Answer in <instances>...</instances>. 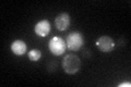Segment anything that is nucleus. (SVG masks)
I'll return each mask as SVG.
<instances>
[{
	"instance_id": "9",
	"label": "nucleus",
	"mask_w": 131,
	"mask_h": 87,
	"mask_svg": "<svg viewBox=\"0 0 131 87\" xmlns=\"http://www.w3.org/2000/svg\"><path fill=\"white\" fill-rule=\"evenodd\" d=\"M55 69H56L55 62H50V64H48V70H50V71H54Z\"/></svg>"
},
{
	"instance_id": "1",
	"label": "nucleus",
	"mask_w": 131,
	"mask_h": 87,
	"mask_svg": "<svg viewBox=\"0 0 131 87\" xmlns=\"http://www.w3.org/2000/svg\"><path fill=\"white\" fill-rule=\"evenodd\" d=\"M61 64H62V70L66 74L73 75L79 72L81 68V60L74 53H69V55H66Z\"/></svg>"
},
{
	"instance_id": "6",
	"label": "nucleus",
	"mask_w": 131,
	"mask_h": 87,
	"mask_svg": "<svg viewBox=\"0 0 131 87\" xmlns=\"http://www.w3.org/2000/svg\"><path fill=\"white\" fill-rule=\"evenodd\" d=\"M51 31V25L48 20H40L34 26V33L38 37H46Z\"/></svg>"
},
{
	"instance_id": "5",
	"label": "nucleus",
	"mask_w": 131,
	"mask_h": 87,
	"mask_svg": "<svg viewBox=\"0 0 131 87\" xmlns=\"http://www.w3.org/2000/svg\"><path fill=\"white\" fill-rule=\"evenodd\" d=\"M55 26L59 32H64L66 30H68L70 26V15L66 12L58 14L55 19Z\"/></svg>"
},
{
	"instance_id": "7",
	"label": "nucleus",
	"mask_w": 131,
	"mask_h": 87,
	"mask_svg": "<svg viewBox=\"0 0 131 87\" xmlns=\"http://www.w3.org/2000/svg\"><path fill=\"white\" fill-rule=\"evenodd\" d=\"M11 51L13 55L15 56H23V55H25V52L27 51V46H26V44H25V41L22 40V39H15L12 41V44H11Z\"/></svg>"
},
{
	"instance_id": "8",
	"label": "nucleus",
	"mask_w": 131,
	"mask_h": 87,
	"mask_svg": "<svg viewBox=\"0 0 131 87\" xmlns=\"http://www.w3.org/2000/svg\"><path fill=\"white\" fill-rule=\"evenodd\" d=\"M27 57L32 62H37L42 58V51L38 49H32L27 52Z\"/></svg>"
},
{
	"instance_id": "3",
	"label": "nucleus",
	"mask_w": 131,
	"mask_h": 87,
	"mask_svg": "<svg viewBox=\"0 0 131 87\" xmlns=\"http://www.w3.org/2000/svg\"><path fill=\"white\" fill-rule=\"evenodd\" d=\"M66 48H67V45H66V41L64 39H62L61 37L58 36H55L50 38L48 43V49L54 56H62L64 51H66Z\"/></svg>"
},
{
	"instance_id": "10",
	"label": "nucleus",
	"mask_w": 131,
	"mask_h": 87,
	"mask_svg": "<svg viewBox=\"0 0 131 87\" xmlns=\"http://www.w3.org/2000/svg\"><path fill=\"white\" fill-rule=\"evenodd\" d=\"M130 87L131 86V83L130 82H128V83H127V82H125V83H122V84H119V85H118V87Z\"/></svg>"
},
{
	"instance_id": "2",
	"label": "nucleus",
	"mask_w": 131,
	"mask_h": 87,
	"mask_svg": "<svg viewBox=\"0 0 131 87\" xmlns=\"http://www.w3.org/2000/svg\"><path fill=\"white\" fill-rule=\"evenodd\" d=\"M67 48L71 51H79L84 45V37L80 32H71L66 38Z\"/></svg>"
},
{
	"instance_id": "4",
	"label": "nucleus",
	"mask_w": 131,
	"mask_h": 87,
	"mask_svg": "<svg viewBox=\"0 0 131 87\" xmlns=\"http://www.w3.org/2000/svg\"><path fill=\"white\" fill-rule=\"evenodd\" d=\"M95 45H96L98 50H100L101 52H104V53L112 52L115 49V46H116L114 39L112 38V37L107 36V35L98 37L97 40L95 41Z\"/></svg>"
}]
</instances>
